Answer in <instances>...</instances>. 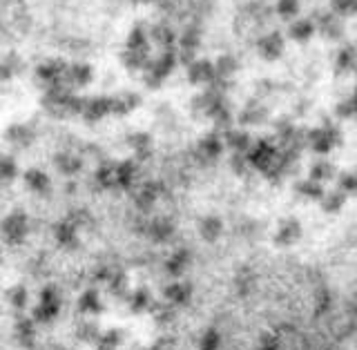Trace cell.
<instances>
[{
    "instance_id": "cell-1",
    "label": "cell",
    "mask_w": 357,
    "mask_h": 350,
    "mask_svg": "<svg viewBox=\"0 0 357 350\" xmlns=\"http://www.w3.org/2000/svg\"><path fill=\"white\" fill-rule=\"evenodd\" d=\"M277 154H279V148L273 143V141H252L250 150L245 152V161H248V167L250 170H259V172H266L271 170L277 161Z\"/></svg>"
},
{
    "instance_id": "cell-24",
    "label": "cell",
    "mask_w": 357,
    "mask_h": 350,
    "mask_svg": "<svg viewBox=\"0 0 357 350\" xmlns=\"http://www.w3.org/2000/svg\"><path fill=\"white\" fill-rule=\"evenodd\" d=\"M128 145L139 159H148L152 152V137L148 132H134L128 137Z\"/></svg>"
},
{
    "instance_id": "cell-28",
    "label": "cell",
    "mask_w": 357,
    "mask_h": 350,
    "mask_svg": "<svg viewBox=\"0 0 357 350\" xmlns=\"http://www.w3.org/2000/svg\"><path fill=\"white\" fill-rule=\"evenodd\" d=\"M137 206L139 208H143V210H148V208H152L154 203H156V199H159V185L154 183V181H148V183H143L141 188H139V192H137Z\"/></svg>"
},
{
    "instance_id": "cell-8",
    "label": "cell",
    "mask_w": 357,
    "mask_h": 350,
    "mask_svg": "<svg viewBox=\"0 0 357 350\" xmlns=\"http://www.w3.org/2000/svg\"><path fill=\"white\" fill-rule=\"evenodd\" d=\"M65 61H47L38 65L36 70V78L45 85V89H52V87H59L63 85V74H65Z\"/></svg>"
},
{
    "instance_id": "cell-34",
    "label": "cell",
    "mask_w": 357,
    "mask_h": 350,
    "mask_svg": "<svg viewBox=\"0 0 357 350\" xmlns=\"http://www.w3.org/2000/svg\"><path fill=\"white\" fill-rule=\"evenodd\" d=\"M357 11V0H331V14L337 18H349Z\"/></svg>"
},
{
    "instance_id": "cell-37",
    "label": "cell",
    "mask_w": 357,
    "mask_h": 350,
    "mask_svg": "<svg viewBox=\"0 0 357 350\" xmlns=\"http://www.w3.org/2000/svg\"><path fill=\"white\" fill-rule=\"evenodd\" d=\"M96 183L100 188H112L114 185V165H100L96 170Z\"/></svg>"
},
{
    "instance_id": "cell-12",
    "label": "cell",
    "mask_w": 357,
    "mask_h": 350,
    "mask_svg": "<svg viewBox=\"0 0 357 350\" xmlns=\"http://www.w3.org/2000/svg\"><path fill=\"white\" fill-rule=\"evenodd\" d=\"M315 29L321 33L324 38H328V40H340L344 36V22H342V18L331 14V11H324V14L317 16Z\"/></svg>"
},
{
    "instance_id": "cell-13",
    "label": "cell",
    "mask_w": 357,
    "mask_h": 350,
    "mask_svg": "<svg viewBox=\"0 0 357 350\" xmlns=\"http://www.w3.org/2000/svg\"><path fill=\"white\" fill-rule=\"evenodd\" d=\"M5 139H7V143L14 145V148L25 150L33 143V139H36V132H33L29 125H25V123H16V125L7 128Z\"/></svg>"
},
{
    "instance_id": "cell-26",
    "label": "cell",
    "mask_w": 357,
    "mask_h": 350,
    "mask_svg": "<svg viewBox=\"0 0 357 350\" xmlns=\"http://www.w3.org/2000/svg\"><path fill=\"white\" fill-rule=\"evenodd\" d=\"M346 197L344 192L340 190H331V192H324V197L319 199V206L324 212H328V214H337L342 212V208L346 206Z\"/></svg>"
},
{
    "instance_id": "cell-18",
    "label": "cell",
    "mask_w": 357,
    "mask_h": 350,
    "mask_svg": "<svg viewBox=\"0 0 357 350\" xmlns=\"http://www.w3.org/2000/svg\"><path fill=\"white\" fill-rule=\"evenodd\" d=\"M141 105V96L134 92H123L119 96H112V114H130Z\"/></svg>"
},
{
    "instance_id": "cell-19",
    "label": "cell",
    "mask_w": 357,
    "mask_h": 350,
    "mask_svg": "<svg viewBox=\"0 0 357 350\" xmlns=\"http://www.w3.org/2000/svg\"><path fill=\"white\" fill-rule=\"evenodd\" d=\"M301 236V223L295 219V217H288L286 221H282L277 230V243L279 245H290L295 243Z\"/></svg>"
},
{
    "instance_id": "cell-27",
    "label": "cell",
    "mask_w": 357,
    "mask_h": 350,
    "mask_svg": "<svg viewBox=\"0 0 357 350\" xmlns=\"http://www.w3.org/2000/svg\"><path fill=\"white\" fill-rule=\"evenodd\" d=\"M121 61H123V65L128 67L130 72H145L148 70V65H150V54H143V52H123V56H121Z\"/></svg>"
},
{
    "instance_id": "cell-38",
    "label": "cell",
    "mask_w": 357,
    "mask_h": 350,
    "mask_svg": "<svg viewBox=\"0 0 357 350\" xmlns=\"http://www.w3.org/2000/svg\"><path fill=\"white\" fill-rule=\"evenodd\" d=\"M172 223L167 221V219H156L152 223V234L156 236V239H167V236L172 234Z\"/></svg>"
},
{
    "instance_id": "cell-32",
    "label": "cell",
    "mask_w": 357,
    "mask_h": 350,
    "mask_svg": "<svg viewBox=\"0 0 357 350\" xmlns=\"http://www.w3.org/2000/svg\"><path fill=\"white\" fill-rule=\"evenodd\" d=\"M223 232V223L219 217H206L201 221V236H204L206 241H217Z\"/></svg>"
},
{
    "instance_id": "cell-30",
    "label": "cell",
    "mask_w": 357,
    "mask_h": 350,
    "mask_svg": "<svg viewBox=\"0 0 357 350\" xmlns=\"http://www.w3.org/2000/svg\"><path fill=\"white\" fill-rule=\"evenodd\" d=\"M18 178V163L11 154H0V181L11 183Z\"/></svg>"
},
{
    "instance_id": "cell-7",
    "label": "cell",
    "mask_w": 357,
    "mask_h": 350,
    "mask_svg": "<svg viewBox=\"0 0 357 350\" xmlns=\"http://www.w3.org/2000/svg\"><path fill=\"white\" fill-rule=\"evenodd\" d=\"M112 114V96H94V98H83L81 116L87 123H96Z\"/></svg>"
},
{
    "instance_id": "cell-6",
    "label": "cell",
    "mask_w": 357,
    "mask_h": 350,
    "mask_svg": "<svg viewBox=\"0 0 357 350\" xmlns=\"http://www.w3.org/2000/svg\"><path fill=\"white\" fill-rule=\"evenodd\" d=\"M286 47V40H284V33L282 31H268L264 36L257 40V52L264 61H277L282 59Z\"/></svg>"
},
{
    "instance_id": "cell-31",
    "label": "cell",
    "mask_w": 357,
    "mask_h": 350,
    "mask_svg": "<svg viewBox=\"0 0 357 350\" xmlns=\"http://www.w3.org/2000/svg\"><path fill=\"white\" fill-rule=\"evenodd\" d=\"M295 190H297V195H301L308 201H319L324 197V192H326V190H324V185L315 183V181H310V178L299 181V183L295 185Z\"/></svg>"
},
{
    "instance_id": "cell-14",
    "label": "cell",
    "mask_w": 357,
    "mask_h": 350,
    "mask_svg": "<svg viewBox=\"0 0 357 350\" xmlns=\"http://www.w3.org/2000/svg\"><path fill=\"white\" fill-rule=\"evenodd\" d=\"M315 20H310V18H295L293 22H290V27H288V36L293 38L295 43L299 45H304L308 43L312 36H315Z\"/></svg>"
},
{
    "instance_id": "cell-3",
    "label": "cell",
    "mask_w": 357,
    "mask_h": 350,
    "mask_svg": "<svg viewBox=\"0 0 357 350\" xmlns=\"http://www.w3.org/2000/svg\"><path fill=\"white\" fill-rule=\"evenodd\" d=\"M178 65L176 61V52L174 50H167L161 52L159 59H152L148 70H145V81H148L150 87H159L167 76L174 72V67Z\"/></svg>"
},
{
    "instance_id": "cell-21",
    "label": "cell",
    "mask_w": 357,
    "mask_h": 350,
    "mask_svg": "<svg viewBox=\"0 0 357 350\" xmlns=\"http://www.w3.org/2000/svg\"><path fill=\"white\" fill-rule=\"evenodd\" d=\"M137 163L134 161H123L119 165H114V185L119 188H132V183L137 181Z\"/></svg>"
},
{
    "instance_id": "cell-5",
    "label": "cell",
    "mask_w": 357,
    "mask_h": 350,
    "mask_svg": "<svg viewBox=\"0 0 357 350\" xmlns=\"http://www.w3.org/2000/svg\"><path fill=\"white\" fill-rule=\"evenodd\" d=\"M94 78V70L92 65L87 63H72L65 67V74H63V85L70 89V92H76V89H83L92 83Z\"/></svg>"
},
{
    "instance_id": "cell-29",
    "label": "cell",
    "mask_w": 357,
    "mask_h": 350,
    "mask_svg": "<svg viewBox=\"0 0 357 350\" xmlns=\"http://www.w3.org/2000/svg\"><path fill=\"white\" fill-rule=\"evenodd\" d=\"M353 67H355V50L351 45L340 47L337 56H335V70H337V74H349L353 72Z\"/></svg>"
},
{
    "instance_id": "cell-22",
    "label": "cell",
    "mask_w": 357,
    "mask_h": 350,
    "mask_svg": "<svg viewBox=\"0 0 357 350\" xmlns=\"http://www.w3.org/2000/svg\"><path fill=\"white\" fill-rule=\"evenodd\" d=\"M150 36H148V29L145 27H134L130 31V36L126 40V50L128 52H143V54H150Z\"/></svg>"
},
{
    "instance_id": "cell-17",
    "label": "cell",
    "mask_w": 357,
    "mask_h": 350,
    "mask_svg": "<svg viewBox=\"0 0 357 350\" xmlns=\"http://www.w3.org/2000/svg\"><path fill=\"white\" fill-rule=\"evenodd\" d=\"M22 181H25L27 190L36 192V195H45V192H50V188H52V178L47 176V172L38 170V167L27 170L25 176H22Z\"/></svg>"
},
{
    "instance_id": "cell-11",
    "label": "cell",
    "mask_w": 357,
    "mask_h": 350,
    "mask_svg": "<svg viewBox=\"0 0 357 350\" xmlns=\"http://www.w3.org/2000/svg\"><path fill=\"white\" fill-rule=\"evenodd\" d=\"M223 150H226V148H223V141H221L219 134H215V132L206 134V137L197 143V154H199V159L204 161V163L217 161L219 156L223 154Z\"/></svg>"
},
{
    "instance_id": "cell-15",
    "label": "cell",
    "mask_w": 357,
    "mask_h": 350,
    "mask_svg": "<svg viewBox=\"0 0 357 350\" xmlns=\"http://www.w3.org/2000/svg\"><path fill=\"white\" fill-rule=\"evenodd\" d=\"M212 67H215V81L230 83V78L239 70V61L234 59L232 54H221L219 59L212 63Z\"/></svg>"
},
{
    "instance_id": "cell-39",
    "label": "cell",
    "mask_w": 357,
    "mask_h": 350,
    "mask_svg": "<svg viewBox=\"0 0 357 350\" xmlns=\"http://www.w3.org/2000/svg\"><path fill=\"white\" fill-rule=\"evenodd\" d=\"M335 114H337L340 119H353L355 116V100L349 96L337 103V107H335Z\"/></svg>"
},
{
    "instance_id": "cell-10",
    "label": "cell",
    "mask_w": 357,
    "mask_h": 350,
    "mask_svg": "<svg viewBox=\"0 0 357 350\" xmlns=\"http://www.w3.org/2000/svg\"><path fill=\"white\" fill-rule=\"evenodd\" d=\"M188 70V81L192 85H210L215 81V67H212V61L208 59H195L190 65H185Z\"/></svg>"
},
{
    "instance_id": "cell-20",
    "label": "cell",
    "mask_w": 357,
    "mask_h": 350,
    "mask_svg": "<svg viewBox=\"0 0 357 350\" xmlns=\"http://www.w3.org/2000/svg\"><path fill=\"white\" fill-rule=\"evenodd\" d=\"M148 36H150V43L161 45L163 52L174 50V45H176V33L167 25H154L152 29H148Z\"/></svg>"
},
{
    "instance_id": "cell-4",
    "label": "cell",
    "mask_w": 357,
    "mask_h": 350,
    "mask_svg": "<svg viewBox=\"0 0 357 350\" xmlns=\"http://www.w3.org/2000/svg\"><path fill=\"white\" fill-rule=\"evenodd\" d=\"M27 232H29V221L25 214L18 210L7 214V217L0 221V236H3V241L9 245L20 243L27 236Z\"/></svg>"
},
{
    "instance_id": "cell-9",
    "label": "cell",
    "mask_w": 357,
    "mask_h": 350,
    "mask_svg": "<svg viewBox=\"0 0 357 350\" xmlns=\"http://www.w3.org/2000/svg\"><path fill=\"white\" fill-rule=\"evenodd\" d=\"M223 148H228L232 150V154H245L250 150V145H252V137H250V132L248 130H243V128H230L223 132Z\"/></svg>"
},
{
    "instance_id": "cell-33",
    "label": "cell",
    "mask_w": 357,
    "mask_h": 350,
    "mask_svg": "<svg viewBox=\"0 0 357 350\" xmlns=\"http://www.w3.org/2000/svg\"><path fill=\"white\" fill-rule=\"evenodd\" d=\"M56 239H59L63 245H72L76 243V223L70 219V221H61L59 225H56Z\"/></svg>"
},
{
    "instance_id": "cell-23",
    "label": "cell",
    "mask_w": 357,
    "mask_h": 350,
    "mask_svg": "<svg viewBox=\"0 0 357 350\" xmlns=\"http://www.w3.org/2000/svg\"><path fill=\"white\" fill-rule=\"evenodd\" d=\"M335 176H337V172H335V165L326 159H319L310 165V174L308 178L310 181H315V183L324 185V183H328V181H333Z\"/></svg>"
},
{
    "instance_id": "cell-2",
    "label": "cell",
    "mask_w": 357,
    "mask_h": 350,
    "mask_svg": "<svg viewBox=\"0 0 357 350\" xmlns=\"http://www.w3.org/2000/svg\"><path fill=\"white\" fill-rule=\"evenodd\" d=\"M304 143L308 145V148L324 156V154H328L335 145L340 143V132L337 128H333V125H319V128H312L304 134Z\"/></svg>"
},
{
    "instance_id": "cell-25",
    "label": "cell",
    "mask_w": 357,
    "mask_h": 350,
    "mask_svg": "<svg viewBox=\"0 0 357 350\" xmlns=\"http://www.w3.org/2000/svg\"><path fill=\"white\" fill-rule=\"evenodd\" d=\"M266 107L259 105V103H250V105H245V109L239 114V123L243 128H255V125H261V123L266 121Z\"/></svg>"
},
{
    "instance_id": "cell-36",
    "label": "cell",
    "mask_w": 357,
    "mask_h": 350,
    "mask_svg": "<svg viewBox=\"0 0 357 350\" xmlns=\"http://www.w3.org/2000/svg\"><path fill=\"white\" fill-rule=\"evenodd\" d=\"M335 178H337V190L344 192L346 197H351L353 192L357 190V178H355L353 172H340Z\"/></svg>"
},
{
    "instance_id": "cell-35",
    "label": "cell",
    "mask_w": 357,
    "mask_h": 350,
    "mask_svg": "<svg viewBox=\"0 0 357 350\" xmlns=\"http://www.w3.org/2000/svg\"><path fill=\"white\" fill-rule=\"evenodd\" d=\"M299 0H277V14L284 20H295L299 16Z\"/></svg>"
},
{
    "instance_id": "cell-16",
    "label": "cell",
    "mask_w": 357,
    "mask_h": 350,
    "mask_svg": "<svg viewBox=\"0 0 357 350\" xmlns=\"http://www.w3.org/2000/svg\"><path fill=\"white\" fill-rule=\"evenodd\" d=\"M54 165H56V170L65 176H74L83 170L81 156H76L74 152H59L54 156Z\"/></svg>"
}]
</instances>
